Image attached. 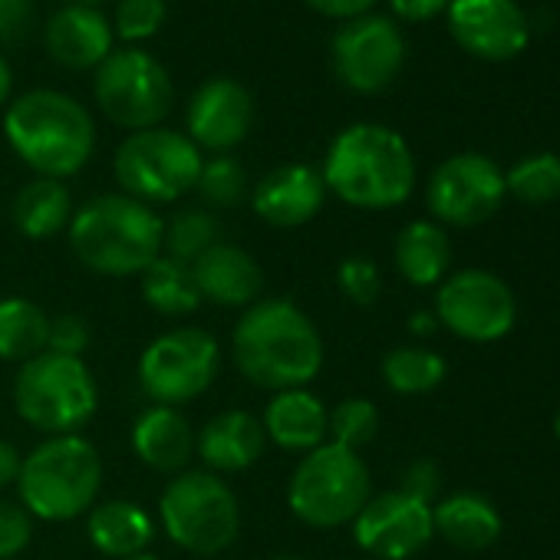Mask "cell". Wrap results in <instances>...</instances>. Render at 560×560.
I'll use <instances>...</instances> for the list:
<instances>
[{"label": "cell", "instance_id": "cell-39", "mask_svg": "<svg viewBox=\"0 0 560 560\" xmlns=\"http://www.w3.org/2000/svg\"><path fill=\"white\" fill-rule=\"evenodd\" d=\"M439 488H442V471H439V465L429 462V458H419V462H412V465L402 471L399 491H406V494H412V498H419V501H425V504H432V501L439 498Z\"/></svg>", "mask_w": 560, "mask_h": 560}, {"label": "cell", "instance_id": "cell-43", "mask_svg": "<svg viewBox=\"0 0 560 560\" xmlns=\"http://www.w3.org/2000/svg\"><path fill=\"white\" fill-rule=\"evenodd\" d=\"M21 465H24V455L18 452V445H11V442L0 439V491L11 488V485H18Z\"/></svg>", "mask_w": 560, "mask_h": 560}, {"label": "cell", "instance_id": "cell-2", "mask_svg": "<svg viewBox=\"0 0 560 560\" xmlns=\"http://www.w3.org/2000/svg\"><path fill=\"white\" fill-rule=\"evenodd\" d=\"M320 175L340 201L363 211H386L412 195L416 159L396 129L357 122L330 142Z\"/></svg>", "mask_w": 560, "mask_h": 560}, {"label": "cell", "instance_id": "cell-7", "mask_svg": "<svg viewBox=\"0 0 560 560\" xmlns=\"http://www.w3.org/2000/svg\"><path fill=\"white\" fill-rule=\"evenodd\" d=\"M373 498V478L360 452L324 442L320 448L301 455L291 485L288 504L298 521L317 530H334L353 524L363 504Z\"/></svg>", "mask_w": 560, "mask_h": 560}, {"label": "cell", "instance_id": "cell-47", "mask_svg": "<svg viewBox=\"0 0 560 560\" xmlns=\"http://www.w3.org/2000/svg\"><path fill=\"white\" fill-rule=\"evenodd\" d=\"M270 560H304V557H298V553H277V557H270Z\"/></svg>", "mask_w": 560, "mask_h": 560}, {"label": "cell", "instance_id": "cell-13", "mask_svg": "<svg viewBox=\"0 0 560 560\" xmlns=\"http://www.w3.org/2000/svg\"><path fill=\"white\" fill-rule=\"evenodd\" d=\"M406 63V40L396 21L363 14L347 21L334 37V73L353 93L389 90Z\"/></svg>", "mask_w": 560, "mask_h": 560}, {"label": "cell", "instance_id": "cell-21", "mask_svg": "<svg viewBox=\"0 0 560 560\" xmlns=\"http://www.w3.org/2000/svg\"><path fill=\"white\" fill-rule=\"evenodd\" d=\"M264 448H267L264 425L244 409L218 412L195 435V455L205 462V471L214 475H234L250 468L264 455Z\"/></svg>", "mask_w": 560, "mask_h": 560}, {"label": "cell", "instance_id": "cell-5", "mask_svg": "<svg viewBox=\"0 0 560 560\" xmlns=\"http://www.w3.org/2000/svg\"><path fill=\"white\" fill-rule=\"evenodd\" d=\"M103 488V455L83 435H50L24 455L18 494L31 517L77 521Z\"/></svg>", "mask_w": 560, "mask_h": 560}, {"label": "cell", "instance_id": "cell-1", "mask_svg": "<svg viewBox=\"0 0 560 560\" xmlns=\"http://www.w3.org/2000/svg\"><path fill=\"white\" fill-rule=\"evenodd\" d=\"M231 357L241 376L260 389H307L324 366V337L294 301L260 298L234 324Z\"/></svg>", "mask_w": 560, "mask_h": 560}, {"label": "cell", "instance_id": "cell-27", "mask_svg": "<svg viewBox=\"0 0 560 560\" xmlns=\"http://www.w3.org/2000/svg\"><path fill=\"white\" fill-rule=\"evenodd\" d=\"M11 214L24 237L47 241L70 228V218H73L70 188L57 178H34L18 191Z\"/></svg>", "mask_w": 560, "mask_h": 560}, {"label": "cell", "instance_id": "cell-37", "mask_svg": "<svg viewBox=\"0 0 560 560\" xmlns=\"http://www.w3.org/2000/svg\"><path fill=\"white\" fill-rule=\"evenodd\" d=\"M34 540V517L21 501L0 498V560L21 557Z\"/></svg>", "mask_w": 560, "mask_h": 560}, {"label": "cell", "instance_id": "cell-42", "mask_svg": "<svg viewBox=\"0 0 560 560\" xmlns=\"http://www.w3.org/2000/svg\"><path fill=\"white\" fill-rule=\"evenodd\" d=\"M389 4H393L396 18H402L409 24H425L439 14H445L452 0H389Z\"/></svg>", "mask_w": 560, "mask_h": 560}, {"label": "cell", "instance_id": "cell-20", "mask_svg": "<svg viewBox=\"0 0 560 560\" xmlns=\"http://www.w3.org/2000/svg\"><path fill=\"white\" fill-rule=\"evenodd\" d=\"M113 27L100 8L70 4L47 21V54L67 70H96L113 54Z\"/></svg>", "mask_w": 560, "mask_h": 560}, {"label": "cell", "instance_id": "cell-34", "mask_svg": "<svg viewBox=\"0 0 560 560\" xmlns=\"http://www.w3.org/2000/svg\"><path fill=\"white\" fill-rule=\"evenodd\" d=\"M195 188H198L205 205L231 208L247 195V172L234 155H214V159L201 162Z\"/></svg>", "mask_w": 560, "mask_h": 560}, {"label": "cell", "instance_id": "cell-19", "mask_svg": "<svg viewBox=\"0 0 560 560\" xmlns=\"http://www.w3.org/2000/svg\"><path fill=\"white\" fill-rule=\"evenodd\" d=\"M191 273L201 304L208 301L218 307H250L264 294V270L257 257L228 241H218L211 250H205L191 264Z\"/></svg>", "mask_w": 560, "mask_h": 560}, {"label": "cell", "instance_id": "cell-45", "mask_svg": "<svg viewBox=\"0 0 560 560\" xmlns=\"http://www.w3.org/2000/svg\"><path fill=\"white\" fill-rule=\"evenodd\" d=\"M11 90H14L11 67H8V60H4V57H0V109H4V103L11 100Z\"/></svg>", "mask_w": 560, "mask_h": 560}, {"label": "cell", "instance_id": "cell-41", "mask_svg": "<svg viewBox=\"0 0 560 560\" xmlns=\"http://www.w3.org/2000/svg\"><path fill=\"white\" fill-rule=\"evenodd\" d=\"M304 4L324 18H334V21H353V18H363L373 11L376 0H304Z\"/></svg>", "mask_w": 560, "mask_h": 560}, {"label": "cell", "instance_id": "cell-31", "mask_svg": "<svg viewBox=\"0 0 560 560\" xmlns=\"http://www.w3.org/2000/svg\"><path fill=\"white\" fill-rule=\"evenodd\" d=\"M218 241H221V221L205 208H185L165 224L162 254H168L182 264H195Z\"/></svg>", "mask_w": 560, "mask_h": 560}, {"label": "cell", "instance_id": "cell-12", "mask_svg": "<svg viewBox=\"0 0 560 560\" xmlns=\"http://www.w3.org/2000/svg\"><path fill=\"white\" fill-rule=\"evenodd\" d=\"M435 320L468 343H494L511 334L517 304L504 280L481 267L448 273L435 294Z\"/></svg>", "mask_w": 560, "mask_h": 560}, {"label": "cell", "instance_id": "cell-3", "mask_svg": "<svg viewBox=\"0 0 560 560\" xmlns=\"http://www.w3.org/2000/svg\"><path fill=\"white\" fill-rule=\"evenodd\" d=\"M4 136L18 159L40 178L77 175L96 149L90 109L60 90H31L8 106Z\"/></svg>", "mask_w": 560, "mask_h": 560}, {"label": "cell", "instance_id": "cell-26", "mask_svg": "<svg viewBox=\"0 0 560 560\" xmlns=\"http://www.w3.org/2000/svg\"><path fill=\"white\" fill-rule=\"evenodd\" d=\"M393 257L412 288H435L448 277L452 244L439 221H409L396 237Z\"/></svg>", "mask_w": 560, "mask_h": 560}, {"label": "cell", "instance_id": "cell-35", "mask_svg": "<svg viewBox=\"0 0 560 560\" xmlns=\"http://www.w3.org/2000/svg\"><path fill=\"white\" fill-rule=\"evenodd\" d=\"M168 14L165 0H119L116 4V18H113V34H119V40L126 44H139L149 40L162 31Z\"/></svg>", "mask_w": 560, "mask_h": 560}, {"label": "cell", "instance_id": "cell-6", "mask_svg": "<svg viewBox=\"0 0 560 560\" xmlns=\"http://www.w3.org/2000/svg\"><path fill=\"white\" fill-rule=\"evenodd\" d=\"M18 416L47 435H80L100 409V386L80 357L44 350L14 376Z\"/></svg>", "mask_w": 560, "mask_h": 560}, {"label": "cell", "instance_id": "cell-18", "mask_svg": "<svg viewBox=\"0 0 560 560\" xmlns=\"http://www.w3.org/2000/svg\"><path fill=\"white\" fill-rule=\"evenodd\" d=\"M324 201H327L324 175H320V168H314L307 162L277 165L250 191L254 214L273 228L311 224L320 214Z\"/></svg>", "mask_w": 560, "mask_h": 560}, {"label": "cell", "instance_id": "cell-23", "mask_svg": "<svg viewBox=\"0 0 560 560\" xmlns=\"http://www.w3.org/2000/svg\"><path fill=\"white\" fill-rule=\"evenodd\" d=\"M327 416L330 409L311 389H284L273 393L264 409V435L284 452L307 455L327 442Z\"/></svg>", "mask_w": 560, "mask_h": 560}, {"label": "cell", "instance_id": "cell-40", "mask_svg": "<svg viewBox=\"0 0 560 560\" xmlns=\"http://www.w3.org/2000/svg\"><path fill=\"white\" fill-rule=\"evenodd\" d=\"M34 0H0V44H14L27 34Z\"/></svg>", "mask_w": 560, "mask_h": 560}, {"label": "cell", "instance_id": "cell-9", "mask_svg": "<svg viewBox=\"0 0 560 560\" xmlns=\"http://www.w3.org/2000/svg\"><path fill=\"white\" fill-rule=\"evenodd\" d=\"M201 149L175 129H142L132 132L113 159L116 182L122 195L142 205H172L185 198L201 172Z\"/></svg>", "mask_w": 560, "mask_h": 560}, {"label": "cell", "instance_id": "cell-14", "mask_svg": "<svg viewBox=\"0 0 560 560\" xmlns=\"http://www.w3.org/2000/svg\"><path fill=\"white\" fill-rule=\"evenodd\" d=\"M504 172L478 152H462L445 159L425 188L429 211L439 224L455 228H475L485 224L491 214H498L504 201Z\"/></svg>", "mask_w": 560, "mask_h": 560}, {"label": "cell", "instance_id": "cell-38", "mask_svg": "<svg viewBox=\"0 0 560 560\" xmlns=\"http://www.w3.org/2000/svg\"><path fill=\"white\" fill-rule=\"evenodd\" d=\"M90 347V324L80 314H60L50 317V337H47V350L60 353V357H80Z\"/></svg>", "mask_w": 560, "mask_h": 560}, {"label": "cell", "instance_id": "cell-48", "mask_svg": "<svg viewBox=\"0 0 560 560\" xmlns=\"http://www.w3.org/2000/svg\"><path fill=\"white\" fill-rule=\"evenodd\" d=\"M73 4H86V8H96L100 0H73Z\"/></svg>", "mask_w": 560, "mask_h": 560}, {"label": "cell", "instance_id": "cell-11", "mask_svg": "<svg viewBox=\"0 0 560 560\" xmlns=\"http://www.w3.org/2000/svg\"><path fill=\"white\" fill-rule=\"evenodd\" d=\"M100 109L122 129L142 132L155 129L175 103V86L168 70L145 50L126 47L113 50L93 80Z\"/></svg>", "mask_w": 560, "mask_h": 560}, {"label": "cell", "instance_id": "cell-33", "mask_svg": "<svg viewBox=\"0 0 560 560\" xmlns=\"http://www.w3.org/2000/svg\"><path fill=\"white\" fill-rule=\"evenodd\" d=\"M376 432H380V409L363 396H350L337 402L327 416V442L343 445L350 452H360L363 445H370Z\"/></svg>", "mask_w": 560, "mask_h": 560}, {"label": "cell", "instance_id": "cell-17", "mask_svg": "<svg viewBox=\"0 0 560 560\" xmlns=\"http://www.w3.org/2000/svg\"><path fill=\"white\" fill-rule=\"evenodd\" d=\"M188 139L198 149H211L214 155H228L234 145H241L254 126V100L247 86L237 80H208L195 90L188 113Z\"/></svg>", "mask_w": 560, "mask_h": 560}, {"label": "cell", "instance_id": "cell-16", "mask_svg": "<svg viewBox=\"0 0 560 560\" xmlns=\"http://www.w3.org/2000/svg\"><path fill=\"white\" fill-rule=\"evenodd\" d=\"M448 34L465 54L504 63L527 47L530 27L517 0H452Z\"/></svg>", "mask_w": 560, "mask_h": 560}, {"label": "cell", "instance_id": "cell-44", "mask_svg": "<svg viewBox=\"0 0 560 560\" xmlns=\"http://www.w3.org/2000/svg\"><path fill=\"white\" fill-rule=\"evenodd\" d=\"M435 330H439V320H435L432 311H416V314L409 317V334H412V337H432Z\"/></svg>", "mask_w": 560, "mask_h": 560}, {"label": "cell", "instance_id": "cell-10", "mask_svg": "<svg viewBox=\"0 0 560 560\" xmlns=\"http://www.w3.org/2000/svg\"><path fill=\"white\" fill-rule=\"evenodd\" d=\"M221 366L218 340L201 327H175L155 337L139 357V386L152 406H185L205 396Z\"/></svg>", "mask_w": 560, "mask_h": 560}, {"label": "cell", "instance_id": "cell-46", "mask_svg": "<svg viewBox=\"0 0 560 560\" xmlns=\"http://www.w3.org/2000/svg\"><path fill=\"white\" fill-rule=\"evenodd\" d=\"M126 560H162V557H159V553H149V550H145V553H136V557H126Z\"/></svg>", "mask_w": 560, "mask_h": 560}, {"label": "cell", "instance_id": "cell-25", "mask_svg": "<svg viewBox=\"0 0 560 560\" xmlns=\"http://www.w3.org/2000/svg\"><path fill=\"white\" fill-rule=\"evenodd\" d=\"M432 524L458 550H485L501 537V514L478 491H455L432 504Z\"/></svg>", "mask_w": 560, "mask_h": 560}, {"label": "cell", "instance_id": "cell-49", "mask_svg": "<svg viewBox=\"0 0 560 560\" xmlns=\"http://www.w3.org/2000/svg\"><path fill=\"white\" fill-rule=\"evenodd\" d=\"M553 432H557V439H560V409H557V419H553Z\"/></svg>", "mask_w": 560, "mask_h": 560}, {"label": "cell", "instance_id": "cell-36", "mask_svg": "<svg viewBox=\"0 0 560 560\" xmlns=\"http://www.w3.org/2000/svg\"><path fill=\"white\" fill-rule=\"evenodd\" d=\"M337 288L357 307H373L383 291V273L370 257H347L337 267Z\"/></svg>", "mask_w": 560, "mask_h": 560}, {"label": "cell", "instance_id": "cell-29", "mask_svg": "<svg viewBox=\"0 0 560 560\" xmlns=\"http://www.w3.org/2000/svg\"><path fill=\"white\" fill-rule=\"evenodd\" d=\"M50 317L27 298L0 301V360L27 363L47 350Z\"/></svg>", "mask_w": 560, "mask_h": 560}, {"label": "cell", "instance_id": "cell-4", "mask_svg": "<svg viewBox=\"0 0 560 560\" xmlns=\"http://www.w3.org/2000/svg\"><path fill=\"white\" fill-rule=\"evenodd\" d=\"M70 247L77 260L100 277L142 273L162 254V218L122 195H96L70 218Z\"/></svg>", "mask_w": 560, "mask_h": 560}, {"label": "cell", "instance_id": "cell-22", "mask_svg": "<svg viewBox=\"0 0 560 560\" xmlns=\"http://www.w3.org/2000/svg\"><path fill=\"white\" fill-rule=\"evenodd\" d=\"M132 452L159 475H182L195 455L191 422L175 406H149L132 425Z\"/></svg>", "mask_w": 560, "mask_h": 560}, {"label": "cell", "instance_id": "cell-15", "mask_svg": "<svg viewBox=\"0 0 560 560\" xmlns=\"http://www.w3.org/2000/svg\"><path fill=\"white\" fill-rule=\"evenodd\" d=\"M353 537L366 553L380 560H409L435 537L432 504L399 488L373 494L353 517Z\"/></svg>", "mask_w": 560, "mask_h": 560}, {"label": "cell", "instance_id": "cell-8", "mask_svg": "<svg viewBox=\"0 0 560 560\" xmlns=\"http://www.w3.org/2000/svg\"><path fill=\"white\" fill-rule=\"evenodd\" d=\"M159 514L168 540L195 557L228 550L241 530L237 494L214 471L175 475L159 498Z\"/></svg>", "mask_w": 560, "mask_h": 560}, {"label": "cell", "instance_id": "cell-30", "mask_svg": "<svg viewBox=\"0 0 560 560\" xmlns=\"http://www.w3.org/2000/svg\"><path fill=\"white\" fill-rule=\"evenodd\" d=\"M445 360L425 347H396L383 360V383L399 396H422L442 386Z\"/></svg>", "mask_w": 560, "mask_h": 560}, {"label": "cell", "instance_id": "cell-28", "mask_svg": "<svg viewBox=\"0 0 560 560\" xmlns=\"http://www.w3.org/2000/svg\"><path fill=\"white\" fill-rule=\"evenodd\" d=\"M142 298L162 317H188L201 307L191 264H182L168 254H159L142 273Z\"/></svg>", "mask_w": 560, "mask_h": 560}, {"label": "cell", "instance_id": "cell-32", "mask_svg": "<svg viewBox=\"0 0 560 560\" xmlns=\"http://www.w3.org/2000/svg\"><path fill=\"white\" fill-rule=\"evenodd\" d=\"M504 188L527 205H547L560 198V155L537 152L521 159L511 165V172H504Z\"/></svg>", "mask_w": 560, "mask_h": 560}, {"label": "cell", "instance_id": "cell-24", "mask_svg": "<svg viewBox=\"0 0 560 560\" xmlns=\"http://www.w3.org/2000/svg\"><path fill=\"white\" fill-rule=\"evenodd\" d=\"M86 537L103 557L126 560V557L145 553V547L155 537V521L136 501H126V498L96 501L86 511Z\"/></svg>", "mask_w": 560, "mask_h": 560}]
</instances>
